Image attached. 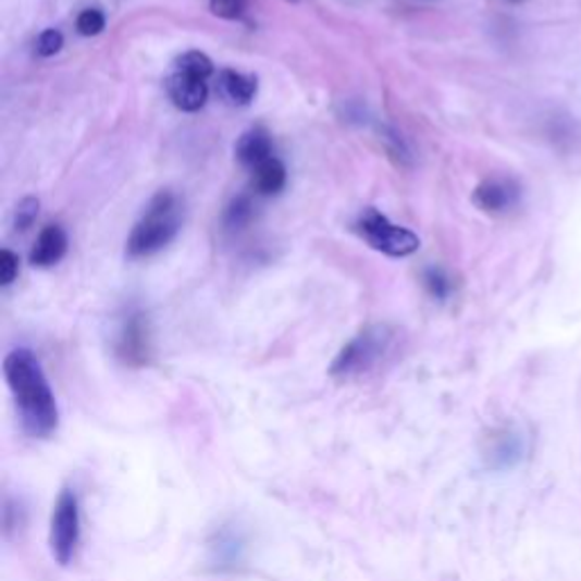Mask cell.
<instances>
[{"label": "cell", "instance_id": "cell-1", "mask_svg": "<svg viewBox=\"0 0 581 581\" xmlns=\"http://www.w3.org/2000/svg\"><path fill=\"white\" fill-rule=\"evenodd\" d=\"M3 371L21 430L37 441L50 438L60 428V407L39 359L30 350L16 348L5 357Z\"/></svg>", "mask_w": 581, "mask_h": 581}, {"label": "cell", "instance_id": "cell-2", "mask_svg": "<svg viewBox=\"0 0 581 581\" xmlns=\"http://www.w3.org/2000/svg\"><path fill=\"white\" fill-rule=\"evenodd\" d=\"M180 232V207L177 198L169 191H160L146 209V217L127 236V257L141 259L166 248Z\"/></svg>", "mask_w": 581, "mask_h": 581}, {"label": "cell", "instance_id": "cell-3", "mask_svg": "<svg viewBox=\"0 0 581 581\" xmlns=\"http://www.w3.org/2000/svg\"><path fill=\"white\" fill-rule=\"evenodd\" d=\"M393 343L395 334L388 327L384 325L366 327L341 348V353L332 361L330 375L341 382H350L373 373L375 368H380L388 359Z\"/></svg>", "mask_w": 581, "mask_h": 581}, {"label": "cell", "instance_id": "cell-4", "mask_svg": "<svg viewBox=\"0 0 581 581\" xmlns=\"http://www.w3.org/2000/svg\"><path fill=\"white\" fill-rule=\"evenodd\" d=\"M81 541H83L81 497H77L73 489H62L50 514L48 545L52 559L60 566H69L75 559Z\"/></svg>", "mask_w": 581, "mask_h": 581}, {"label": "cell", "instance_id": "cell-5", "mask_svg": "<svg viewBox=\"0 0 581 581\" xmlns=\"http://www.w3.org/2000/svg\"><path fill=\"white\" fill-rule=\"evenodd\" d=\"M357 232L368 246L388 257H409L420 248V239L411 230L393 225L375 207L361 211Z\"/></svg>", "mask_w": 581, "mask_h": 581}, {"label": "cell", "instance_id": "cell-6", "mask_svg": "<svg viewBox=\"0 0 581 581\" xmlns=\"http://www.w3.org/2000/svg\"><path fill=\"white\" fill-rule=\"evenodd\" d=\"M527 455V436L518 428H495L484 436L482 457L491 470H511Z\"/></svg>", "mask_w": 581, "mask_h": 581}, {"label": "cell", "instance_id": "cell-7", "mask_svg": "<svg viewBox=\"0 0 581 581\" xmlns=\"http://www.w3.org/2000/svg\"><path fill=\"white\" fill-rule=\"evenodd\" d=\"M520 184L511 177H486L472 191V202L484 214L505 217L520 202Z\"/></svg>", "mask_w": 581, "mask_h": 581}, {"label": "cell", "instance_id": "cell-8", "mask_svg": "<svg viewBox=\"0 0 581 581\" xmlns=\"http://www.w3.org/2000/svg\"><path fill=\"white\" fill-rule=\"evenodd\" d=\"M116 355L125 366H146L150 361V330L144 313H132L116 338Z\"/></svg>", "mask_w": 581, "mask_h": 581}, {"label": "cell", "instance_id": "cell-9", "mask_svg": "<svg viewBox=\"0 0 581 581\" xmlns=\"http://www.w3.org/2000/svg\"><path fill=\"white\" fill-rule=\"evenodd\" d=\"M211 564H214L221 572H232L246 561L248 554V541L242 530H236L234 524H223L221 530L209 541Z\"/></svg>", "mask_w": 581, "mask_h": 581}, {"label": "cell", "instance_id": "cell-10", "mask_svg": "<svg viewBox=\"0 0 581 581\" xmlns=\"http://www.w3.org/2000/svg\"><path fill=\"white\" fill-rule=\"evenodd\" d=\"M166 91H169L175 108L182 112L202 110L205 102H207V96H209L207 81H200V77L182 73L177 69H175V73H171L166 77Z\"/></svg>", "mask_w": 581, "mask_h": 581}, {"label": "cell", "instance_id": "cell-11", "mask_svg": "<svg viewBox=\"0 0 581 581\" xmlns=\"http://www.w3.org/2000/svg\"><path fill=\"white\" fill-rule=\"evenodd\" d=\"M66 250H69V236L64 227L48 225L41 230V234L37 236V242L30 250V263L37 269L55 267V263L66 255Z\"/></svg>", "mask_w": 581, "mask_h": 581}, {"label": "cell", "instance_id": "cell-12", "mask_svg": "<svg viewBox=\"0 0 581 581\" xmlns=\"http://www.w3.org/2000/svg\"><path fill=\"white\" fill-rule=\"evenodd\" d=\"M236 160H239L246 169L255 171L259 164H263L273 157V141L271 135L263 127H252L244 132L242 139L236 141Z\"/></svg>", "mask_w": 581, "mask_h": 581}, {"label": "cell", "instance_id": "cell-13", "mask_svg": "<svg viewBox=\"0 0 581 581\" xmlns=\"http://www.w3.org/2000/svg\"><path fill=\"white\" fill-rule=\"evenodd\" d=\"M219 89L225 100H230L232 104H239V108H246V104H250L257 96V77L227 69L219 75Z\"/></svg>", "mask_w": 581, "mask_h": 581}, {"label": "cell", "instance_id": "cell-14", "mask_svg": "<svg viewBox=\"0 0 581 581\" xmlns=\"http://www.w3.org/2000/svg\"><path fill=\"white\" fill-rule=\"evenodd\" d=\"M252 184L255 189L261 196H275L286 187V169L284 164L277 160V157H271L263 164H259L252 171Z\"/></svg>", "mask_w": 581, "mask_h": 581}, {"label": "cell", "instance_id": "cell-15", "mask_svg": "<svg viewBox=\"0 0 581 581\" xmlns=\"http://www.w3.org/2000/svg\"><path fill=\"white\" fill-rule=\"evenodd\" d=\"M175 69L182 71V73L196 75V77H200V81H207V77L214 73V64H211V60L200 50L184 52V55H180L175 60Z\"/></svg>", "mask_w": 581, "mask_h": 581}, {"label": "cell", "instance_id": "cell-16", "mask_svg": "<svg viewBox=\"0 0 581 581\" xmlns=\"http://www.w3.org/2000/svg\"><path fill=\"white\" fill-rule=\"evenodd\" d=\"M252 219V200L248 196H239L230 202L225 209V225L227 227H244Z\"/></svg>", "mask_w": 581, "mask_h": 581}, {"label": "cell", "instance_id": "cell-17", "mask_svg": "<svg viewBox=\"0 0 581 581\" xmlns=\"http://www.w3.org/2000/svg\"><path fill=\"white\" fill-rule=\"evenodd\" d=\"M425 288L430 290V296L436 300H447L453 296V280L447 277L443 269H428L425 271Z\"/></svg>", "mask_w": 581, "mask_h": 581}, {"label": "cell", "instance_id": "cell-18", "mask_svg": "<svg viewBox=\"0 0 581 581\" xmlns=\"http://www.w3.org/2000/svg\"><path fill=\"white\" fill-rule=\"evenodd\" d=\"M37 217H39V200L33 198V196L23 198L16 205V211H14V230L16 232H25L28 227H33Z\"/></svg>", "mask_w": 581, "mask_h": 581}, {"label": "cell", "instance_id": "cell-19", "mask_svg": "<svg viewBox=\"0 0 581 581\" xmlns=\"http://www.w3.org/2000/svg\"><path fill=\"white\" fill-rule=\"evenodd\" d=\"M104 23H108V21H104V14L100 10H96V8H89V10L81 12V16H77L75 28L83 37H96V35H100L104 30Z\"/></svg>", "mask_w": 581, "mask_h": 581}, {"label": "cell", "instance_id": "cell-20", "mask_svg": "<svg viewBox=\"0 0 581 581\" xmlns=\"http://www.w3.org/2000/svg\"><path fill=\"white\" fill-rule=\"evenodd\" d=\"M209 8H211V12H214L217 16H221V18L236 21V18H242L246 14L248 0H211Z\"/></svg>", "mask_w": 581, "mask_h": 581}, {"label": "cell", "instance_id": "cell-21", "mask_svg": "<svg viewBox=\"0 0 581 581\" xmlns=\"http://www.w3.org/2000/svg\"><path fill=\"white\" fill-rule=\"evenodd\" d=\"M64 46V35L60 30H44L37 39V55L39 58H52L58 55Z\"/></svg>", "mask_w": 581, "mask_h": 581}, {"label": "cell", "instance_id": "cell-22", "mask_svg": "<svg viewBox=\"0 0 581 581\" xmlns=\"http://www.w3.org/2000/svg\"><path fill=\"white\" fill-rule=\"evenodd\" d=\"M18 255H14L12 250H0V284L10 286L16 275H18Z\"/></svg>", "mask_w": 581, "mask_h": 581}, {"label": "cell", "instance_id": "cell-23", "mask_svg": "<svg viewBox=\"0 0 581 581\" xmlns=\"http://www.w3.org/2000/svg\"><path fill=\"white\" fill-rule=\"evenodd\" d=\"M505 3H509V5H520V3H524V0H505Z\"/></svg>", "mask_w": 581, "mask_h": 581}]
</instances>
